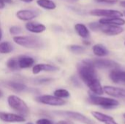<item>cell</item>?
Masks as SVG:
<instances>
[{"mask_svg": "<svg viewBox=\"0 0 125 124\" xmlns=\"http://www.w3.org/2000/svg\"><path fill=\"white\" fill-rule=\"evenodd\" d=\"M110 78L115 83H125V71L117 69H112L110 72Z\"/></svg>", "mask_w": 125, "mask_h": 124, "instance_id": "cell-14", "label": "cell"}, {"mask_svg": "<svg viewBox=\"0 0 125 124\" xmlns=\"http://www.w3.org/2000/svg\"><path fill=\"white\" fill-rule=\"evenodd\" d=\"M37 4L46 10H54L56 7V4L52 0H37Z\"/></svg>", "mask_w": 125, "mask_h": 124, "instance_id": "cell-21", "label": "cell"}, {"mask_svg": "<svg viewBox=\"0 0 125 124\" xmlns=\"http://www.w3.org/2000/svg\"><path fill=\"white\" fill-rule=\"evenodd\" d=\"M54 113L59 115H62V116H65L69 118L75 120L77 121L81 122L84 124H95V123L92 121L90 118H89L88 117L83 115L81 113H77V112H73V111H54Z\"/></svg>", "mask_w": 125, "mask_h": 124, "instance_id": "cell-5", "label": "cell"}, {"mask_svg": "<svg viewBox=\"0 0 125 124\" xmlns=\"http://www.w3.org/2000/svg\"><path fill=\"white\" fill-rule=\"evenodd\" d=\"M59 69V68L54 65H51V64H36L33 67L32 72H33V74L37 75L42 71L55 72Z\"/></svg>", "mask_w": 125, "mask_h": 124, "instance_id": "cell-13", "label": "cell"}, {"mask_svg": "<svg viewBox=\"0 0 125 124\" xmlns=\"http://www.w3.org/2000/svg\"><path fill=\"white\" fill-rule=\"evenodd\" d=\"M51 80H52V79H51V78H45V79H40V80H39L38 82L40 83H48V82H50Z\"/></svg>", "mask_w": 125, "mask_h": 124, "instance_id": "cell-31", "label": "cell"}, {"mask_svg": "<svg viewBox=\"0 0 125 124\" xmlns=\"http://www.w3.org/2000/svg\"><path fill=\"white\" fill-rule=\"evenodd\" d=\"M92 50L94 55L98 57H103L108 54V50H107L105 46L102 44L94 45L92 48Z\"/></svg>", "mask_w": 125, "mask_h": 124, "instance_id": "cell-20", "label": "cell"}, {"mask_svg": "<svg viewBox=\"0 0 125 124\" xmlns=\"http://www.w3.org/2000/svg\"><path fill=\"white\" fill-rule=\"evenodd\" d=\"M21 1H24V2H27V3H29V2H31L32 1H34V0H21Z\"/></svg>", "mask_w": 125, "mask_h": 124, "instance_id": "cell-36", "label": "cell"}, {"mask_svg": "<svg viewBox=\"0 0 125 124\" xmlns=\"http://www.w3.org/2000/svg\"><path fill=\"white\" fill-rule=\"evenodd\" d=\"M37 124H53L52 121L46 119V118H42V119H40L37 121Z\"/></svg>", "mask_w": 125, "mask_h": 124, "instance_id": "cell-30", "label": "cell"}, {"mask_svg": "<svg viewBox=\"0 0 125 124\" xmlns=\"http://www.w3.org/2000/svg\"><path fill=\"white\" fill-rule=\"evenodd\" d=\"M123 117H124V118H125V113H124V114H123Z\"/></svg>", "mask_w": 125, "mask_h": 124, "instance_id": "cell-40", "label": "cell"}, {"mask_svg": "<svg viewBox=\"0 0 125 124\" xmlns=\"http://www.w3.org/2000/svg\"><path fill=\"white\" fill-rule=\"evenodd\" d=\"M95 69L91 60H84L77 64L78 75L91 92L97 95H102L104 91L97 77Z\"/></svg>", "mask_w": 125, "mask_h": 124, "instance_id": "cell-1", "label": "cell"}, {"mask_svg": "<svg viewBox=\"0 0 125 124\" xmlns=\"http://www.w3.org/2000/svg\"><path fill=\"white\" fill-rule=\"evenodd\" d=\"M8 86L16 91H23L26 88V86L24 84L15 82H10L8 83Z\"/></svg>", "mask_w": 125, "mask_h": 124, "instance_id": "cell-23", "label": "cell"}, {"mask_svg": "<svg viewBox=\"0 0 125 124\" xmlns=\"http://www.w3.org/2000/svg\"><path fill=\"white\" fill-rule=\"evenodd\" d=\"M5 7V3L3 2L1 0H0V9H3Z\"/></svg>", "mask_w": 125, "mask_h": 124, "instance_id": "cell-32", "label": "cell"}, {"mask_svg": "<svg viewBox=\"0 0 125 124\" xmlns=\"http://www.w3.org/2000/svg\"><path fill=\"white\" fill-rule=\"evenodd\" d=\"M37 101L44 105L51 106H62L66 104V102L61 98L51 95H42L37 97Z\"/></svg>", "mask_w": 125, "mask_h": 124, "instance_id": "cell-7", "label": "cell"}, {"mask_svg": "<svg viewBox=\"0 0 125 124\" xmlns=\"http://www.w3.org/2000/svg\"><path fill=\"white\" fill-rule=\"evenodd\" d=\"M12 46L10 42H3L0 43V53L2 54L9 53L12 52Z\"/></svg>", "mask_w": 125, "mask_h": 124, "instance_id": "cell-22", "label": "cell"}, {"mask_svg": "<svg viewBox=\"0 0 125 124\" xmlns=\"http://www.w3.org/2000/svg\"><path fill=\"white\" fill-rule=\"evenodd\" d=\"M99 96L100 95L94 94L92 92H89V101L92 104L95 105H99L105 109H112V108L117 107L119 105V102L114 99L102 97Z\"/></svg>", "mask_w": 125, "mask_h": 124, "instance_id": "cell-3", "label": "cell"}, {"mask_svg": "<svg viewBox=\"0 0 125 124\" xmlns=\"http://www.w3.org/2000/svg\"><path fill=\"white\" fill-rule=\"evenodd\" d=\"M32 124V123H28V124Z\"/></svg>", "mask_w": 125, "mask_h": 124, "instance_id": "cell-41", "label": "cell"}, {"mask_svg": "<svg viewBox=\"0 0 125 124\" xmlns=\"http://www.w3.org/2000/svg\"><path fill=\"white\" fill-rule=\"evenodd\" d=\"M75 29L77 34L82 38L86 39L89 36V30L83 23H77L75 26Z\"/></svg>", "mask_w": 125, "mask_h": 124, "instance_id": "cell-19", "label": "cell"}, {"mask_svg": "<svg viewBox=\"0 0 125 124\" xmlns=\"http://www.w3.org/2000/svg\"><path fill=\"white\" fill-rule=\"evenodd\" d=\"M54 96L59 98H68L70 96V92L66 89H57L54 91Z\"/></svg>", "mask_w": 125, "mask_h": 124, "instance_id": "cell-26", "label": "cell"}, {"mask_svg": "<svg viewBox=\"0 0 125 124\" xmlns=\"http://www.w3.org/2000/svg\"><path fill=\"white\" fill-rule=\"evenodd\" d=\"M90 15L97 17H122L123 13L116 10H108V9H94L90 11Z\"/></svg>", "mask_w": 125, "mask_h": 124, "instance_id": "cell-8", "label": "cell"}, {"mask_svg": "<svg viewBox=\"0 0 125 124\" xmlns=\"http://www.w3.org/2000/svg\"><path fill=\"white\" fill-rule=\"evenodd\" d=\"M1 37H2V32H1V29H0V40H1Z\"/></svg>", "mask_w": 125, "mask_h": 124, "instance_id": "cell-37", "label": "cell"}, {"mask_svg": "<svg viewBox=\"0 0 125 124\" xmlns=\"http://www.w3.org/2000/svg\"><path fill=\"white\" fill-rule=\"evenodd\" d=\"M93 65L95 68L97 69H114L119 68V64L114 61L110 59H103L97 58L91 60Z\"/></svg>", "mask_w": 125, "mask_h": 124, "instance_id": "cell-6", "label": "cell"}, {"mask_svg": "<svg viewBox=\"0 0 125 124\" xmlns=\"http://www.w3.org/2000/svg\"><path fill=\"white\" fill-rule=\"evenodd\" d=\"M100 24V23L99 22H92V23H90L89 24V26L91 30H92L94 31H99Z\"/></svg>", "mask_w": 125, "mask_h": 124, "instance_id": "cell-28", "label": "cell"}, {"mask_svg": "<svg viewBox=\"0 0 125 124\" xmlns=\"http://www.w3.org/2000/svg\"><path fill=\"white\" fill-rule=\"evenodd\" d=\"M7 67L12 70H17L19 68L18 58H10L7 62Z\"/></svg>", "mask_w": 125, "mask_h": 124, "instance_id": "cell-24", "label": "cell"}, {"mask_svg": "<svg viewBox=\"0 0 125 124\" xmlns=\"http://www.w3.org/2000/svg\"><path fill=\"white\" fill-rule=\"evenodd\" d=\"M0 119L4 122L10 123H18L25 121V118L21 115L4 112H0Z\"/></svg>", "mask_w": 125, "mask_h": 124, "instance_id": "cell-12", "label": "cell"}, {"mask_svg": "<svg viewBox=\"0 0 125 124\" xmlns=\"http://www.w3.org/2000/svg\"><path fill=\"white\" fill-rule=\"evenodd\" d=\"M39 15V13L31 10H21L17 12L16 16L21 20H30Z\"/></svg>", "mask_w": 125, "mask_h": 124, "instance_id": "cell-11", "label": "cell"}, {"mask_svg": "<svg viewBox=\"0 0 125 124\" xmlns=\"http://www.w3.org/2000/svg\"><path fill=\"white\" fill-rule=\"evenodd\" d=\"M2 95H3V94H2L1 91L0 90V97H1V96H2Z\"/></svg>", "mask_w": 125, "mask_h": 124, "instance_id": "cell-38", "label": "cell"}, {"mask_svg": "<svg viewBox=\"0 0 125 124\" xmlns=\"http://www.w3.org/2000/svg\"><path fill=\"white\" fill-rule=\"evenodd\" d=\"M7 102L10 107L20 114L26 115L29 113V110L28 106L23 102V100H22L17 96L10 95L7 99Z\"/></svg>", "mask_w": 125, "mask_h": 124, "instance_id": "cell-4", "label": "cell"}, {"mask_svg": "<svg viewBox=\"0 0 125 124\" xmlns=\"http://www.w3.org/2000/svg\"><path fill=\"white\" fill-rule=\"evenodd\" d=\"M25 27L29 31L32 32V33H35V34L42 33V32L45 31L46 29V27L45 25H43L42 23H34V22L27 23L26 24Z\"/></svg>", "mask_w": 125, "mask_h": 124, "instance_id": "cell-17", "label": "cell"}, {"mask_svg": "<svg viewBox=\"0 0 125 124\" xmlns=\"http://www.w3.org/2000/svg\"><path fill=\"white\" fill-rule=\"evenodd\" d=\"M74 1H78V0H74Z\"/></svg>", "mask_w": 125, "mask_h": 124, "instance_id": "cell-42", "label": "cell"}, {"mask_svg": "<svg viewBox=\"0 0 125 124\" xmlns=\"http://www.w3.org/2000/svg\"><path fill=\"white\" fill-rule=\"evenodd\" d=\"M3 2H4V3H7V4H10V3H12V0H1Z\"/></svg>", "mask_w": 125, "mask_h": 124, "instance_id": "cell-35", "label": "cell"}, {"mask_svg": "<svg viewBox=\"0 0 125 124\" xmlns=\"http://www.w3.org/2000/svg\"><path fill=\"white\" fill-rule=\"evenodd\" d=\"M120 5L122 7H125V0H123L122 1H120Z\"/></svg>", "mask_w": 125, "mask_h": 124, "instance_id": "cell-34", "label": "cell"}, {"mask_svg": "<svg viewBox=\"0 0 125 124\" xmlns=\"http://www.w3.org/2000/svg\"><path fill=\"white\" fill-rule=\"evenodd\" d=\"M21 31H22V29L19 26H14L10 28V33L12 35H18L21 33Z\"/></svg>", "mask_w": 125, "mask_h": 124, "instance_id": "cell-27", "label": "cell"}, {"mask_svg": "<svg viewBox=\"0 0 125 124\" xmlns=\"http://www.w3.org/2000/svg\"><path fill=\"white\" fill-rule=\"evenodd\" d=\"M96 2L98 3H105V4H114L117 2L118 0H94Z\"/></svg>", "mask_w": 125, "mask_h": 124, "instance_id": "cell-29", "label": "cell"}, {"mask_svg": "<svg viewBox=\"0 0 125 124\" xmlns=\"http://www.w3.org/2000/svg\"><path fill=\"white\" fill-rule=\"evenodd\" d=\"M99 23L103 24H111L116 26H123L125 24V20L122 17H110L104 18L99 20Z\"/></svg>", "mask_w": 125, "mask_h": 124, "instance_id": "cell-16", "label": "cell"}, {"mask_svg": "<svg viewBox=\"0 0 125 124\" xmlns=\"http://www.w3.org/2000/svg\"><path fill=\"white\" fill-rule=\"evenodd\" d=\"M99 31L109 36H116L122 34L124 31V29L120 26L100 23Z\"/></svg>", "mask_w": 125, "mask_h": 124, "instance_id": "cell-9", "label": "cell"}, {"mask_svg": "<svg viewBox=\"0 0 125 124\" xmlns=\"http://www.w3.org/2000/svg\"><path fill=\"white\" fill-rule=\"evenodd\" d=\"M68 49L73 53L75 54H81L85 51V48L78 45H71L68 46Z\"/></svg>", "mask_w": 125, "mask_h": 124, "instance_id": "cell-25", "label": "cell"}, {"mask_svg": "<svg viewBox=\"0 0 125 124\" xmlns=\"http://www.w3.org/2000/svg\"></svg>", "mask_w": 125, "mask_h": 124, "instance_id": "cell-43", "label": "cell"}, {"mask_svg": "<svg viewBox=\"0 0 125 124\" xmlns=\"http://www.w3.org/2000/svg\"><path fill=\"white\" fill-rule=\"evenodd\" d=\"M103 91L108 95L114 96V97H117V98L125 97V88L114 87V86H105L103 87Z\"/></svg>", "mask_w": 125, "mask_h": 124, "instance_id": "cell-10", "label": "cell"}, {"mask_svg": "<svg viewBox=\"0 0 125 124\" xmlns=\"http://www.w3.org/2000/svg\"><path fill=\"white\" fill-rule=\"evenodd\" d=\"M92 115H93V117L95 119H97L100 122L104 123L105 124H118L115 121V120L113 117L109 116L105 114H103L102 113L97 112V111H92Z\"/></svg>", "mask_w": 125, "mask_h": 124, "instance_id": "cell-15", "label": "cell"}, {"mask_svg": "<svg viewBox=\"0 0 125 124\" xmlns=\"http://www.w3.org/2000/svg\"><path fill=\"white\" fill-rule=\"evenodd\" d=\"M56 124H71L70 122L68 121H59Z\"/></svg>", "mask_w": 125, "mask_h": 124, "instance_id": "cell-33", "label": "cell"}, {"mask_svg": "<svg viewBox=\"0 0 125 124\" xmlns=\"http://www.w3.org/2000/svg\"><path fill=\"white\" fill-rule=\"evenodd\" d=\"M13 41L26 48H38L42 46V39L35 36H16L13 37Z\"/></svg>", "mask_w": 125, "mask_h": 124, "instance_id": "cell-2", "label": "cell"}, {"mask_svg": "<svg viewBox=\"0 0 125 124\" xmlns=\"http://www.w3.org/2000/svg\"><path fill=\"white\" fill-rule=\"evenodd\" d=\"M34 64V60L31 57L21 56L18 58V66L21 69H26L31 67Z\"/></svg>", "mask_w": 125, "mask_h": 124, "instance_id": "cell-18", "label": "cell"}, {"mask_svg": "<svg viewBox=\"0 0 125 124\" xmlns=\"http://www.w3.org/2000/svg\"><path fill=\"white\" fill-rule=\"evenodd\" d=\"M124 12V13H123V15H125V10L124 11V12Z\"/></svg>", "mask_w": 125, "mask_h": 124, "instance_id": "cell-39", "label": "cell"}]
</instances>
